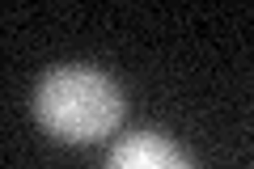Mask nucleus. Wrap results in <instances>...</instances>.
Segmentation results:
<instances>
[{"label":"nucleus","mask_w":254,"mask_h":169,"mask_svg":"<svg viewBox=\"0 0 254 169\" xmlns=\"http://www.w3.org/2000/svg\"><path fill=\"white\" fill-rule=\"evenodd\" d=\"M34 114L64 144H98L123 118V89L98 68L68 63L43 76L34 93Z\"/></svg>","instance_id":"obj_1"},{"label":"nucleus","mask_w":254,"mask_h":169,"mask_svg":"<svg viewBox=\"0 0 254 169\" xmlns=\"http://www.w3.org/2000/svg\"><path fill=\"white\" fill-rule=\"evenodd\" d=\"M106 169H190L187 152H178L157 131H131L115 144Z\"/></svg>","instance_id":"obj_2"}]
</instances>
